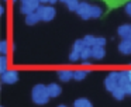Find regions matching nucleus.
<instances>
[{
  "label": "nucleus",
  "mask_w": 131,
  "mask_h": 107,
  "mask_svg": "<svg viewBox=\"0 0 131 107\" xmlns=\"http://www.w3.org/2000/svg\"><path fill=\"white\" fill-rule=\"evenodd\" d=\"M88 73H89V70H86V69H76V70H73V79L78 82L83 80L88 76Z\"/></svg>",
  "instance_id": "f3484780"
},
{
  "label": "nucleus",
  "mask_w": 131,
  "mask_h": 107,
  "mask_svg": "<svg viewBox=\"0 0 131 107\" xmlns=\"http://www.w3.org/2000/svg\"><path fill=\"white\" fill-rule=\"evenodd\" d=\"M76 13L82 20H89V18H99V17H102L103 10L99 6H92L86 2H82L79 4V7H78Z\"/></svg>",
  "instance_id": "f257e3e1"
},
{
  "label": "nucleus",
  "mask_w": 131,
  "mask_h": 107,
  "mask_svg": "<svg viewBox=\"0 0 131 107\" xmlns=\"http://www.w3.org/2000/svg\"><path fill=\"white\" fill-rule=\"evenodd\" d=\"M2 82L6 84H14L18 82V72L14 69H7L4 73H2Z\"/></svg>",
  "instance_id": "423d86ee"
},
{
  "label": "nucleus",
  "mask_w": 131,
  "mask_h": 107,
  "mask_svg": "<svg viewBox=\"0 0 131 107\" xmlns=\"http://www.w3.org/2000/svg\"><path fill=\"white\" fill-rule=\"evenodd\" d=\"M118 51L124 55H130L131 54V39H121L118 44Z\"/></svg>",
  "instance_id": "9b49d317"
},
{
  "label": "nucleus",
  "mask_w": 131,
  "mask_h": 107,
  "mask_svg": "<svg viewBox=\"0 0 131 107\" xmlns=\"http://www.w3.org/2000/svg\"><path fill=\"white\" fill-rule=\"evenodd\" d=\"M117 34L121 39H131V24H123L117 28Z\"/></svg>",
  "instance_id": "6e6552de"
},
{
  "label": "nucleus",
  "mask_w": 131,
  "mask_h": 107,
  "mask_svg": "<svg viewBox=\"0 0 131 107\" xmlns=\"http://www.w3.org/2000/svg\"><path fill=\"white\" fill-rule=\"evenodd\" d=\"M104 56H106V49H104V47H99V45H94V47H92V58L100 61V59H103Z\"/></svg>",
  "instance_id": "1a4fd4ad"
},
{
  "label": "nucleus",
  "mask_w": 131,
  "mask_h": 107,
  "mask_svg": "<svg viewBox=\"0 0 131 107\" xmlns=\"http://www.w3.org/2000/svg\"><path fill=\"white\" fill-rule=\"evenodd\" d=\"M96 39H97V37L90 35V34L83 37V41H85V44L88 45V47H94V45H96Z\"/></svg>",
  "instance_id": "6ab92c4d"
},
{
  "label": "nucleus",
  "mask_w": 131,
  "mask_h": 107,
  "mask_svg": "<svg viewBox=\"0 0 131 107\" xmlns=\"http://www.w3.org/2000/svg\"><path fill=\"white\" fill-rule=\"evenodd\" d=\"M57 2H58V0H51L49 3H51V4H57Z\"/></svg>",
  "instance_id": "cd10ccee"
},
{
  "label": "nucleus",
  "mask_w": 131,
  "mask_h": 107,
  "mask_svg": "<svg viewBox=\"0 0 131 107\" xmlns=\"http://www.w3.org/2000/svg\"><path fill=\"white\" fill-rule=\"evenodd\" d=\"M12 2H13V3H14V2H17V0H12Z\"/></svg>",
  "instance_id": "2f4dec72"
},
{
  "label": "nucleus",
  "mask_w": 131,
  "mask_h": 107,
  "mask_svg": "<svg viewBox=\"0 0 131 107\" xmlns=\"http://www.w3.org/2000/svg\"><path fill=\"white\" fill-rule=\"evenodd\" d=\"M73 107H93V104H92V101L88 100V99L80 97V99H76V100L73 101Z\"/></svg>",
  "instance_id": "dca6fc26"
},
{
  "label": "nucleus",
  "mask_w": 131,
  "mask_h": 107,
  "mask_svg": "<svg viewBox=\"0 0 131 107\" xmlns=\"http://www.w3.org/2000/svg\"><path fill=\"white\" fill-rule=\"evenodd\" d=\"M96 45H99V47H104V45H106V38H104V37H97Z\"/></svg>",
  "instance_id": "4be33fe9"
},
{
  "label": "nucleus",
  "mask_w": 131,
  "mask_h": 107,
  "mask_svg": "<svg viewBox=\"0 0 131 107\" xmlns=\"http://www.w3.org/2000/svg\"><path fill=\"white\" fill-rule=\"evenodd\" d=\"M38 16H40L41 21H51L54 20V17L57 16V11L52 6H40V8L37 10Z\"/></svg>",
  "instance_id": "39448f33"
},
{
  "label": "nucleus",
  "mask_w": 131,
  "mask_h": 107,
  "mask_svg": "<svg viewBox=\"0 0 131 107\" xmlns=\"http://www.w3.org/2000/svg\"><path fill=\"white\" fill-rule=\"evenodd\" d=\"M0 52H2V55H7V52H9V42L6 39L0 42Z\"/></svg>",
  "instance_id": "412c9836"
},
{
  "label": "nucleus",
  "mask_w": 131,
  "mask_h": 107,
  "mask_svg": "<svg viewBox=\"0 0 131 107\" xmlns=\"http://www.w3.org/2000/svg\"><path fill=\"white\" fill-rule=\"evenodd\" d=\"M59 2H62L63 4L68 7L69 11H76L78 7H79V0H59Z\"/></svg>",
  "instance_id": "2eb2a0df"
},
{
  "label": "nucleus",
  "mask_w": 131,
  "mask_h": 107,
  "mask_svg": "<svg viewBox=\"0 0 131 107\" xmlns=\"http://www.w3.org/2000/svg\"><path fill=\"white\" fill-rule=\"evenodd\" d=\"M124 8H125V13H127L128 16L131 17V2H128L127 4H125V7H124Z\"/></svg>",
  "instance_id": "5701e85b"
},
{
  "label": "nucleus",
  "mask_w": 131,
  "mask_h": 107,
  "mask_svg": "<svg viewBox=\"0 0 131 107\" xmlns=\"http://www.w3.org/2000/svg\"><path fill=\"white\" fill-rule=\"evenodd\" d=\"M58 107H66V106H63V104H61V106H58Z\"/></svg>",
  "instance_id": "c756f323"
},
{
  "label": "nucleus",
  "mask_w": 131,
  "mask_h": 107,
  "mask_svg": "<svg viewBox=\"0 0 131 107\" xmlns=\"http://www.w3.org/2000/svg\"><path fill=\"white\" fill-rule=\"evenodd\" d=\"M80 58H82V61L90 59L92 58V47H88V45H86V47L83 48L82 54H80Z\"/></svg>",
  "instance_id": "aec40b11"
},
{
  "label": "nucleus",
  "mask_w": 131,
  "mask_h": 107,
  "mask_svg": "<svg viewBox=\"0 0 131 107\" xmlns=\"http://www.w3.org/2000/svg\"><path fill=\"white\" fill-rule=\"evenodd\" d=\"M82 65H83V66H90L92 62L89 61V59H86V61H82Z\"/></svg>",
  "instance_id": "b1692460"
},
{
  "label": "nucleus",
  "mask_w": 131,
  "mask_h": 107,
  "mask_svg": "<svg viewBox=\"0 0 131 107\" xmlns=\"http://www.w3.org/2000/svg\"><path fill=\"white\" fill-rule=\"evenodd\" d=\"M4 11H6V10H4V7H3V6H0V14H4Z\"/></svg>",
  "instance_id": "393cba45"
},
{
  "label": "nucleus",
  "mask_w": 131,
  "mask_h": 107,
  "mask_svg": "<svg viewBox=\"0 0 131 107\" xmlns=\"http://www.w3.org/2000/svg\"><path fill=\"white\" fill-rule=\"evenodd\" d=\"M120 86H121L123 89H125L128 93L130 86H131V76H130V73H128V70H121V72H120Z\"/></svg>",
  "instance_id": "0eeeda50"
},
{
  "label": "nucleus",
  "mask_w": 131,
  "mask_h": 107,
  "mask_svg": "<svg viewBox=\"0 0 131 107\" xmlns=\"http://www.w3.org/2000/svg\"><path fill=\"white\" fill-rule=\"evenodd\" d=\"M128 73H130V76H131V69H130V70H128Z\"/></svg>",
  "instance_id": "7c9ffc66"
},
{
  "label": "nucleus",
  "mask_w": 131,
  "mask_h": 107,
  "mask_svg": "<svg viewBox=\"0 0 131 107\" xmlns=\"http://www.w3.org/2000/svg\"><path fill=\"white\" fill-rule=\"evenodd\" d=\"M3 2H6V0H3Z\"/></svg>",
  "instance_id": "473e14b6"
},
{
  "label": "nucleus",
  "mask_w": 131,
  "mask_h": 107,
  "mask_svg": "<svg viewBox=\"0 0 131 107\" xmlns=\"http://www.w3.org/2000/svg\"><path fill=\"white\" fill-rule=\"evenodd\" d=\"M128 94L131 96V86H130V90H128Z\"/></svg>",
  "instance_id": "c85d7f7f"
},
{
  "label": "nucleus",
  "mask_w": 131,
  "mask_h": 107,
  "mask_svg": "<svg viewBox=\"0 0 131 107\" xmlns=\"http://www.w3.org/2000/svg\"><path fill=\"white\" fill-rule=\"evenodd\" d=\"M7 66H9V59H7L6 55H2V56H0V73L6 72Z\"/></svg>",
  "instance_id": "a211bd4d"
},
{
  "label": "nucleus",
  "mask_w": 131,
  "mask_h": 107,
  "mask_svg": "<svg viewBox=\"0 0 131 107\" xmlns=\"http://www.w3.org/2000/svg\"><path fill=\"white\" fill-rule=\"evenodd\" d=\"M107 2H110V3H114V4H116V3H120L121 0H107Z\"/></svg>",
  "instance_id": "bb28decb"
},
{
  "label": "nucleus",
  "mask_w": 131,
  "mask_h": 107,
  "mask_svg": "<svg viewBox=\"0 0 131 107\" xmlns=\"http://www.w3.org/2000/svg\"><path fill=\"white\" fill-rule=\"evenodd\" d=\"M120 86V72H110L104 79V87L108 92H113L114 89Z\"/></svg>",
  "instance_id": "20e7f679"
},
{
  "label": "nucleus",
  "mask_w": 131,
  "mask_h": 107,
  "mask_svg": "<svg viewBox=\"0 0 131 107\" xmlns=\"http://www.w3.org/2000/svg\"><path fill=\"white\" fill-rule=\"evenodd\" d=\"M40 2H41V4H47V3H49L51 0H40Z\"/></svg>",
  "instance_id": "a878e982"
},
{
  "label": "nucleus",
  "mask_w": 131,
  "mask_h": 107,
  "mask_svg": "<svg viewBox=\"0 0 131 107\" xmlns=\"http://www.w3.org/2000/svg\"><path fill=\"white\" fill-rule=\"evenodd\" d=\"M58 78H59L61 82H69L73 79V70L71 69H62L58 70Z\"/></svg>",
  "instance_id": "9d476101"
},
{
  "label": "nucleus",
  "mask_w": 131,
  "mask_h": 107,
  "mask_svg": "<svg viewBox=\"0 0 131 107\" xmlns=\"http://www.w3.org/2000/svg\"><path fill=\"white\" fill-rule=\"evenodd\" d=\"M38 21H41V18H40V16H38L37 11L30 13V14L26 16V24H28V25H35Z\"/></svg>",
  "instance_id": "ddd939ff"
},
{
  "label": "nucleus",
  "mask_w": 131,
  "mask_h": 107,
  "mask_svg": "<svg viewBox=\"0 0 131 107\" xmlns=\"http://www.w3.org/2000/svg\"><path fill=\"white\" fill-rule=\"evenodd\" d=\"M31 97H32V101L38 106H44L49 101L51 96H49V92H48V87L42 83H38L32 87V92H31Z\"/></svg>",
  "instance_id": "f03ea898"
},
{
  "label": "nucleus",
  "mask_w": 131,
  "mask_h": 107,
  "mask_svg": "<svg viewBox=\"0 0 131 107\" xmlns=\"http://www.w3.org/2000/svg\"><path fill=\"white\" fill-rule=\"evenodd\" d=\"M111 94H113V97L116 99V100H123V99L125 97V94H128V93L125 89H123L121 86H118L117 89H114L113 92H111Z\"/></svg>",
  "instance_id": "4468645a"
},
{
  "label": "nucleus",
  "mask_w": 131,
  "mask_h": 107,
  "mask_svg": "<svg viewBox=\"0 0 131 107\" xmlns=\"http://www.w3.org/2000/svg\"><path fill=\"white\" fill-rule=\"evenodd\" d=\"M20 3H21L20 4V11H21V14H24V16L37 11L38 8H40V6H41L40 0H20Z\"/></svg>",
  "instance_id": "7ed1b4c3"
},
{
  "label": "nucleus",
  "mask_w": 131,
  "mask_h": 107,
  "mask_svg": "<svg viewBox=\"0 0 131 107\" xmlns=\"http://www.w3.org/2000/svg\"><path fill=\"white\" fill-rule=\"evenodd\" d=\"M47 87H48V92H49V96H51V97H58V96H61V93H62V87L58 83H49Z\"/></svg>",
  "instance_id": "f8f14e48"
}]
</instances>
